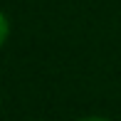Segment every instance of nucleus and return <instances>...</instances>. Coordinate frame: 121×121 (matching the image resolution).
<instances>
[{
	"mask_svg": "<svg viewBox=\"0 0 121 121\" xmlns=\"http://www.w3.org/2000/svg\"><path fill=\"white\" fill-rule=\"evenodd\" d=\"M79 121H111V119H106V116H84Z\"/></svg>",
	"mask_w": 121,
	"mask_h": 121,
	"instance_id": "2",
	"label": "nucleus"
},
{
	"mask_svg": "<svg viewBox=\"0 0 121 121\" xmlns=\"http://www.w3.org/2000/svg\"><path fill=\"white\" fill-rule=\"evenodd\" d=\"M8 37H10V20H8V15L0 10V49L8 42Z\"/></svg>",
	"mask_w": 121,
	"mask_h": 121,
	"instance_id": "1",
	"label": "nucleus"
}]
</instances>
